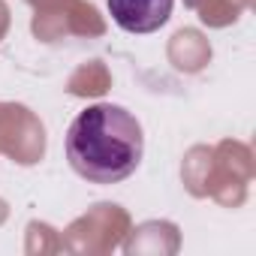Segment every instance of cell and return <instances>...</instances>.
Wrapping results in <instances>:
<instances>
[{"label":"cell","mask_w":256,"mask_h":256,"mask_svg":"<svg viewBox=\"0 0 256 256\" xmlns=\"http://www.w3.org/2000/svg\"><path fill=\"white\" fill-rule=\"evenodd\" d=\"M145 157L142 124L114 102H96L76 114L66 130V160L90 184H120Z\"/></svg>","instance_id":"cell-1"},{"label":"cell","mask_w":256,"mask_h":256,"mask_svg":"<svg viewBox=\"0 0 256 256\" xmlns=\"http://www.w3.org/2000/svg\"><path fill=\"white\" fill-rule=\"evenodd\" d=\"M175 0H108L114 24L126 34H154L172 16Z\"/></svg>","instance_id":"cell-2"}]
</instances>
